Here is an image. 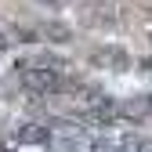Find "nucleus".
Segmentation results:
<instances>
[{
	"label": "nucleus",
	"instance_id": "nucleus-3",
	"mask_svg": "<svg viewBox=\"0 0 152 152\" xmlns=\"http://www.w3.org/2000/svg\"><path fill=\"white\" fill-rule=\"evenodd\" d=\"M141 152H152V145H145V148H141Z\"/></svg>",
	"mask_w": 152,
	"mask_h": 152
},
{
	"label": "nucleus",
	"instance_id": "nucleus-2",
	"mask_svg": "<svg viewBox=\"0 0 152 152\" xmlns=\"http://www.w3.org/2000/svg\"><path fill=\"white\" fill-rule=\"evenodd\" d=\"M47 138H51V130L44 123H22V127L15 130V141H22V145H40Z\"/></svg>",
	"mask_w": 152,
	"mask_h": 152
},
{
	"label": "nucleus",
	"instance_id": "nucleus-1",
	"mask_svg": "<svg viewBox=\"0 0 152 152\" xmlns=\"http://www.w3.org/2000/svg\"><path fill=\"white\" fill-rule=\"evenodd\" d=\"M22 83L26 91H33L36 98H47V94H62L69 83H65V76L58 69H51V65H22Z\"/></svg>",
	"mask_w": 152,
	"mask_h": 152
}]
</instances>
